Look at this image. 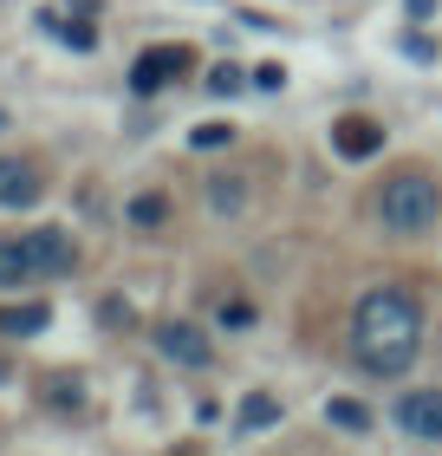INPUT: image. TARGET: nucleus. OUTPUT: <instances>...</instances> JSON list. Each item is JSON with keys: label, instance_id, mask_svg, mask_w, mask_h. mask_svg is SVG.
<instances>
[{"label": "nucleus", "instance_id": "9", "mask_svg": "<svg viewBox=\"0 0 442 456\" xmlns=\"http://www.w3.org/2000/svg\"><path fill=\"white\" fill-rule=\"evenodd\" d=\"M27 281H39L33 241L27 235H0V287H27Z\"/></svg>", "mask_w": 442, "mask_h": 456}, {"label": "nucleus", "instance_id": "18", "mask_svg": "<svg viewBox=\"0 0 442 456\" xmlns=\"http://www.w3.org/2000/svg\"><path fill=\"white\" fill-rule=\"evenodd\" d=\"M0 124H7V118H0Z\"/></svg>", "mask_w": 442, "mask_h": 456}, {"label": "nucleus", "instance_id": "6", "mask_svg": "<svg viewBox=\"0 0 442 456\" xmlns=\"http://www.w3.org/2000/svg\"><path fill=\"white\" fill-rule=\"evenodd\" d=\"M157 352L170 365H208L215 352H208V339H202V326H189V320H170V326H157Z\"/></svg>", "mask_w": 442, "mask_h": 456}, {"label": "nucleus", "instance_id": "15", "mask_svg": "<svg viewBox=\"0 0 442 456\" xmlns=\"http://www.w3.org/2000/svg\"><path fill=\"white\" fill-rule=\"evenodd\" d=\"M235 131H228V124H196V131H189V143H196V151H215V143H228Z\"/></svg>", "mask_w": 442, "mask_h": 456}, {"label": "nucleus", "instance_id": "1", "mask_svg": "<svg viewBox=\"0 0 442 456\" xmlns=\"http://www.w3.org/2000/svg\"><path fill=\"white\" fill-rule=\"evenodd\" d=\"M423 352V300L404 287H371L351 314V359L371 379H404Z\"/></svg>", "mask_w": 442, "mask_h": 456}, {"label": "nucleus", "instance_id": "8", "mask_svg": "<svg viewBox=\"0 0 442 456\" xmlns=\"http://www.w3.org/2000/svg\"><path fill=\"white\" fill-rule=\"evenodd\" d=\"M33 261H39V274H72V261H78V248L66 228H33Z\"/></svg>", "mask_w": 442, "mask_h": 456}, {"label": "nucleus", "instance_id": "7", "mask_svg": "<svg viewBox=\"0 0 442 456\" xmlns=\"http://www.w3.org/2000/svg\"><path fill=\"white\" fill-rule=\"evenodd\" d=\"M39 202V170L27 157H0V209H33Z\"/></svg>", "mask_w": 442, "mask_h": 456}, {"label": "nucleus", "instance_id": "3", "mask_svg": "<svg viewBox=\"0 0 442 456\" xmlns=\"http://www.w3.org/2000/svg\"><path fill=\"white\" fill-rule=\"evenodd\" d=\"M182 72H196V53L189 46H150V53H137V66H131V92L150 98L163 86H176Z\"/></svg>", "mask_w": 442, "mask_h": 456}, {"label": "nucleus", "instance_id": "5", "mask_svg": "<svg viewBox=\"0 0 442 456\" xmlns=\"http://www.w3.org/2000/svg\"><path fill=\"white\" fill-rule=\"evenodd\" d=\"M332 151H339V157H351V163H371L377 151H384V124H377V118H358V111H345L339 124H332Z\"/></svg>", "mask_w": 442, "mask_h": 456}, {"label": "nucleus", "instance_id": "12", "mask_svg": "<svg viewBox=\"0 0 442 456\" xmlns=\"http://www.w3.org/2000/svg\"><path fill=\"white\" fill-rule=\"evenodd\" d=\"M267 424H280V398H267V391H261V398L241 404V430H267Z\"/></svg>", "mask_w": 442, "mask_h": 456}, {"label": "nucleus", "instance_id": "16", "mask_svg": "<svg viewBox=\"0 0 442 456\" xmlns=\"http://www.w3.org/2000/svg\"><path fill=\"white\" fill-rule=\"evenodd\" d=\"M215 209H241V176H215Z\"/></svg>", "mask_w": 442, "mask_h": 456}, {"label": "nucleus", "instance_id": "4", "mask_svg": "<svg viewBox=\"0 0 442 456\" xmlns=\"http://www.w3.org/2000/svg\"><path fill=\"white\" fill-rule=\"evenodd\" d=\"M397 424H404V437H416V444H442V385L404 391V398H397Z\"/></svg>", "mask_w": 442, "mask_h": 456}, {"label": "nucleus", "instance_id": "13", "mask_svg": "<svg viewBox=\"0 0 442 456\" xmlns=\"http://www.w3.org/2000/svg\"><path fill=\"white\" fill-rule=\"evenodd\" d=\"M163 216H170V202H163V196H137V202H131V222H137V228H157Z\"/></svg>", "mask_w": 442, "mask_h": 456}, {"label": "nucleus", "instance_id": "11", "mask_svg": "<svg viewBox=\"0 0 442 456\" xmlns=\"http://www.w3.org/2000/svg\"><path fill=\"white\" fill-rule=\"evenodd\" d=\"M325 418L339 424V430H358V437H365V430H371V411L358 404V398H332V404H325Z\"/></svg>", "mask_w": 442, "mask_h": 456}, {"label": "nucleus", "instance_id": "2", "mask_svg": "<svg viewBox=\"0 0 442 456\" xmlns=\"http://www.w3.org/2000/svg\"><path fill=\"white\" fill-rule=\"evenodd\" d=\"M377 216H384L390 235H430L442 216V183L430 170H397L377 196Z\"/></svg>", "mask_w": 442, "mask_h": 456}, {"label": "nucleus", "instance_id": "10", "mask_svg": "<svg viewBox=\"0 0 442 456\" xmlns=\"http://www.w3.org/2000/svg\"><path fill=\"white\" fill-rule=\"evenodd\" d=\"M46 306H7V314H0V333H46Z\"/></svg>", "mask_w": 442, "mask_h": 456}, {"label": "nucleus", "instance_id": "17", "mask_svg": "<svg viewBox=\"0 0 442 456\" xmlns=\"http://www.w3.org/2000/svg\"><path fill=\"white\" fill-rule=\"evenodd\" d=\"M254 86H261V92H280V86H286V72H280V66H261V72H254Z\"/></svg>", "mask_w": 442, "mask_h": 456}, {"label": "nucleus", "instance_id": "14", "mask_svg": "<svg viewBox=\"0 0 442 456\" xmlns=\"http://www.w3.org/2000/svg\"><path fill=\"white\" fill-rule=\"evenodd\" d=\"M241 86H247L241 66H215V72H208V92H215V98H235Z\"/></svg>", "mask_w": 442, "mask_h": 456}]
</instances>
